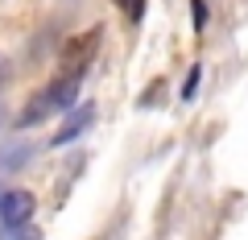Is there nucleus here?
I'll list each match as a JSON object with an SVG mask.
<instances>
[{
  "label": "nucleus",
  "mask_w": 248,
  "mask_h": 240,
  "mask_svg": "<svg viewBox=\"0 0 248 240\" xmlns=\"http://www.w3.org/2000/svg\"><path fill=\"white\" fill-rule=\"evenodd\" d=\"M190 4H195V25L203 29L207 25V4H203V0H190Z\"/></svg>",
  "instance_id": "6e6552de"
},
{
  "label": "nucleus",
  "mask_w": 248,
  "mask_h": 240,
  "mask_svg": "<svg viewBox=\"0 0 248 240\" xmlns=\"http://www.w3.org/2000/svg\"><path fill=\"white\" fill-rule=\"evenodd\" d=\"M33 207H37V199L29 191H4L0 195V224L4 228H21V224L33 220Z\"/></svg>",
  "instance_id": "f03ea898"
},
{
  "label": "nucleus",
  "mask_w": 248,
  "mask_h": 240,
  "mask_svg": "<svg viewBox=\"0 0 248 240\" xmlns=\"http://www.w3.org/2000/svg\"><path fill=\"white\" fill-rule=\"evenodd\" d=\"M199 79H203V66H190V75H186V83H182V99L186 104L199 96Z\"/></svg>",
  "instance_id": "39448f33"
},
{
  "label": "nucleus",
  "mask_w": 248,
  "mask_h": 240,
  "mask_svg": "<svg viewBox=\"0 0 248 240\" xmlns=\"http://www.w3.org/2000/svg\"><path fill=\"white\" fill-rule=\"evenodd\" d=\"M0 240H37V228L33 224H21V228H4Z\"/></svg>",
  "instance_id": "423d86ee"
},
{
  "label": "nucleus",
  "mask_w": 248,
  "mask_h": 240,
  "mask_svg": "<svg viewBox=\"0 0 248 240\" xmlns=\"http://www.w3.org/2000/svg\"><path fill=\"white\" fill-rule=\"evenodd\" d=\"M116 4H120V13L128 21H141L145 17V0H116Z\"/></svg>",
  "instance_id": "0eeeda50"
},
{
  "label": "nucleus",
  "mask_w": 248,
  "mask_h": 240,
  "mask_svg": "<svg viewBox=\"0 0 248 240\" xmlns=\"http://www.w3.org/2000/svg\"><path fill=\"white\" fill-rule=\"evenodd\" d=\"M91 125H95V104H83L79 112H71V120H66V125L54 133V141H50V145H71V141H79V137L87 133Z\"/></svg>",
  "instance_id": "20e7f679"
},
{
  "label": "nucleus",
  "mask_w": 248,
  "mask_h": 240,
  "mask_svg": "<svg viewBox=\"0 0 248 240\" xmlns=\"http://www.w3.org/2000/svg\"><path fill=\"white\" fill-rule=\"evenodd\" d=\"M79 91H83V71H66V75H58V79H54L50 87L42 91V96H33V104H29L25 112L17 116V125L25 128V125H42L46 116H54V112H71L75 99H79Z\"/></svg>",
  "instance_id": "f257e3e1"
},
{
  "label": "nucleus",
  "mask_w": 248,
  "mask_h": 240,
  "mask_svg": "<svg viewBox=\"0 0 248 240\" xmlns=\"http://www.w3.org/2000/svg\"><path fill=\"white\" fill-rule=\"evenodd\" d=\"M99 33H104V29H87V33H79L75 42L62 46V58L71 63V71H83V66H87V58L95 54V46H99Z\"/></svg>",
  "instance_id": "7ed1b4c3"
}]
</instances>
